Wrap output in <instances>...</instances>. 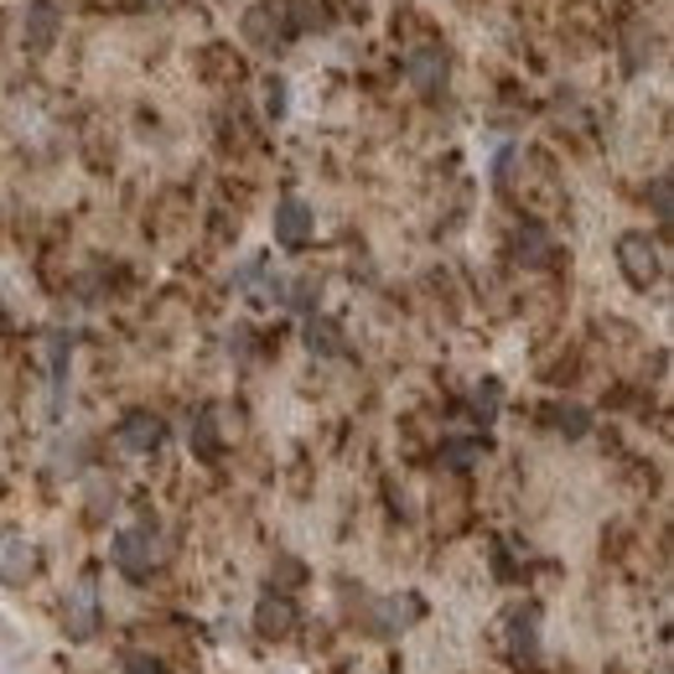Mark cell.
Wrapping results in <instances>:
<instances>
[{
    "mask_svg": "<svg viewBox=\"0 0 674 674\" xmlns=\"http://www.w3.org/2000/svg\"><path fill=\"white\" fill-rule=\"evenodd\" d=\"M550 421H556V431H560V436H587V431H591L587 404H576V400H560V404H550Z\"/></svg>",
    "mask_w": 674,
    "mask_h": 674,
    "instance_id": "obj_11",
    "label": "cell"
},
{
    "mask_svg": "<svg viewBox=\"0 0 674 674\" xmlns=\"http://www.w3.org/2000/svg\"><path fill=\"white\" fill-rule=\"evenodd\" d=\"M270 109H275V115L286 109V84H270Z\"/></svg>",
    "mask_w": 674,
    "mask_h": 674,
    "instance_id": "obj_20",
    "label": "cell"
},
{
    "mask_svg": "<svg viewBox=\"0 0 674 674\" xmlns=\"http://www.w3.org/2000/svg\"><path fill=\"white\" fill-rule=\"evenodd\" d=\"M192 441H198V452H202V456L219 452V436H213V410H202L198 421H192Z\"/></svg>",
    "mask_w": 674,
    "mask_h": 674,
    "instance_id": "obj_15",
    "label": "cell"
},
{
    "mask_svg": "<svg viewBox=\"0 0 674 674\" xmlns=\"http://www.w3.org/2000/svg\"><path fill=\"white\" fill-rule=\"evenodd\" d=\"M161 436H167V425L156 421L151 410H130V415L119 421V446H125V452H156Z\"/></svg>",
    "mask_w": 674,
    "mask_h": 674,
    "instance_id": "obj_6",
    "label": "cell"
},
{
    "mask_svg": "<svg viewBox=\"0 0 674 674\" xmlns=\"http://www.w3.org/2000/svg\"><path fill=\"white\" fill-rule=\"evenodd\" d=\"M125 674H167V670H161L151 654H130L125 659Z\"/></svg>",
    "mask_w": 674,
    "mask_h": 674,
    "instance_id": "obj_18",
    "label": "cell"
},
{
    "mask_svg": "<svg viewBox=\"0 0 674 674\" xmlns=\"http://www.w3.org/2000/svg\"><path fill=\"white\" fill-rule=\"evenodd\" d=\"M618 265L633 286H654L659 281V250L649 244V234H623L618 239Z\"/></svg>",
    "mask_w": 674,
    "mask_h": 674,
    "instance_id": "obj_3",
    "label": "cell"
},
{
    "mask_svg": "<svg viewBox=\"0 0 674 674\" xmlns=\"http://www.w3.org/2000/svg\"><path fill=\"white\" fill-rule=\"evenodd\" d=\"M508 643H514V659H535V649H539V612L535 607H514V618H508Z\"/></svg>",
    "mask_w": 674,
    "mask_h": 674,
    "instance_id": "obj_8",
    "label": "cell"
},
{
    "mask_svg": "<svg viewBox=\"0 0 674 674\" xmlns=\"http://www.w3.org/2000/svg\"><path fill=\"white\" fill-rule=\"evenodd\" d=\"M654 213L670 223V182H654Z\"/></svg>",
    "mask_w": 674,
    "mask_h": 674,
    "instance_id": "obj_19",
    "label": "cell"
},
{
    "mask_svg": "<svg viewBox=\"0 0 674 674\" xmlns=\"http://www.w3.org/2000/svg\"><path fill=\"white\" fill-rule=\"evenodd\" d=\"M52 36H57V0H32V11H27V48L48 52Z\"/></svg>",
    "mask_w": 674,
    "mask_h": 674,
    "instance_id": "obj_7",
    "label": "cell"
},
{
    "mask_svg": "<svg viewBox=\"0 0 674 674\" xmlns=\"http://www.w3.org/2000/svg\"><path fill=\"white\" fill-rule=\"evenodd\" d=\"M291 623H296V612H291L286 597H265V602H260V612H254V628H260L265 639H281V633H291Z\"/></svg>",
    "mask_w": 674,
    "mask_h": 674,
    "instance_id": "obj_10",
    "label": "cell"
},
{
    "mask_svg": "<svg viewBox=\"0 0 674 674\" xmlns=\"http://www.w3.org/2000/svg\"><path fill=\"white\" fill-rule=\"evenodd\" d=\"M32 571H36L32 539L0 529V581H6V587H21V581H32Z\"/></svg>",
    "mask_w": 674,
    "mask_h": 674,
    "instance_id": "obj_4",
    "label": "cell"
},
{
    "mask_svg": "<svg viewBox=\"0 0 674 674\" xmlns=\"http://www.w3.org/2000/svg\"><path fill=\"white\" fill-rule=\"evenodd\" d=\"M477 456H483V441H446V446H441V462H446V467H456V472H467L472 462H477Z\"/></svg>",
    "mask_w": 674,
    "mask_h": 674,
    "instance_id": "obj_13",
    "label": "cell"
},
{
    "mask_svg": "<svg viewBox=\"0 0 674 674\" xmlns=\"http://www.w3.org/2000/svg\"><path fill=\"white\" fill-rule=\"evenodd\" d=\"M63 628H67V639L73 643H88L94 633H99V591L88 587H73L67 591V602H63Z\"/></svg>",
    "mask_w": 674,
    "mask_h": 674,
    "instance_id": "obj_2",
    "label": "cell"
},
{
    "mask_svg": "<svg viewBox=\"0 0 674 674\" xmlns=\"http://www.w3.org/2000/svg\"><path fill=\"white\" fill-rule=\"evenodd\" d=\"M317 296H322V286H317V281H312V275H306V281H302V286H296V291H291L286 302H291V306H302V312H312V302H317Z\"/></svg>",
    "mask_w": 674,
    "mask_h": 674,
    "instance_id": "obj_17",
    "label": "cell"
},
{
    "mask_svg": "<svg viewBox=\"0 0 674 674\" xmlns=\"http://www.w3.org/2000/svg\"><path fill=\"white\" fill-rule=\"evenodd\" d=\"M275 239H281L286 250H302L306 239H312V208H306L302 198L275 202Z\"/></svg>",
    "mask_w": 674,
    "mask_h": 674,
    "instance_id": "obj_5",
    "label": "cell"
},
{
    "mask_svg": "<svg viewBox=\"0 0 674 674\" xmlns=\"http://www.w3.org/2000/svg\"><path fill=\"white\" fill-rule=\"evenodd\" d=\"M514 250H519V260H529V265H545V260H550V239L539 234V229H519Z\"/></svg>",
    "mask_w": 674,
    "mask_h": 674,
    "instance_id": "obj_14",
    "label": "cell"
},
{
    "mask_svg": "<svg viewBox=\"0 0 674 674\" xmlns=\"http://www.w3.org/2000/svg\"><path fill=\"white\" fill-rule=\"evenodd\" d=\"M410 84L421 88V94H436L446 84V52H415L410 57Z\"/></svg>",
    "mask_w": 674,
    "mask_h": 674,
    "instance_id": "obj_9",
    "label": "cell"
},
{
    "mask_svg": "<svg viewBox=\"0 0 674 674\" xmlns=\"http://www.w3.org/2000/svg\"><path fill=\"white\" fill-rule=\"evenodd\" d=\"M109 550H115V566L125 576H151V566L161 560V535L151 524H135V529H119Z\"/></svg>",
    "mask_w": 674,
    "mask_h": 674,
    "instance_id": "obj_1",
    "label": "cell"
},
{
    "mask_svg": "<svg viewBox=\"0 0 674 674\" xmlns=\"http://www.w3.org/2000/svg\"><path fill=\"white\" fill-rule=\"evenodd\" d=\"M306 348L333 358V354H343V333H337L327 317H312V322H306Z\"/></svg>",
    "mask_w": 674,
    "mask_h": 674,
    "instance_id": "obj_12",
    "label": "cell"
},
{
    "mask_svg": "<svg viewBox=\"0 0 674 674\" xmlns=\"http://www.w3.org/2000/svg\"><path fill=\"white\" fill-rule=\"evenodd\" d=\"M472 415H477L483 425H488L493 415H498V385H483L477 394H472Z\"/></svg>",
    "mask_w": 674,
    "mask_h": 674,
    "instance_id": "obj_16",
    "label": "cell"
}]
</instances>
